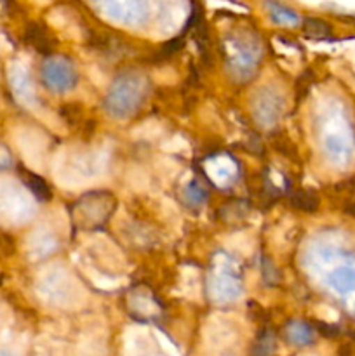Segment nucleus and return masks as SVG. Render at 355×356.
Returning a JSON list of instances; mask_svg holds the SVG:
<instances>
[{
	"mask_svg": "<svg viewBox=\"0 0 355 356\" xmlns=\"http://www.w3.org/2000/svg\"><path fill=\"white\" fill-rule=\"evenodd\" d=\"M303 33L308 38H326L331 35V26L322 19H315V17H308L303 23Z\"/></svg>",
	"mask_w": 355,
	"mask_h": 356,
	"instance_id": "f03ea898",
	"label": "nucleus"
},
{
	"mask_svg": "<svg viewBox=\"0 0 355 356\" xmlns=\"http://www.w3.org/2000/svg\"><path fill=\"white\" fill-rule=\"evenodd\" d=\"M44 80L51 89L66 90L75 86L77 75L65 59H51L44 66Z\"/></svg>",
	"mask_w": 355,
	"mask_h": 356,
	"instance_id": "f257e3e1",
	"label": "nucleus"
},
{
	"mask_svg": "<svg viewBox=\"0 0 355 356\" xmlns=\"http://www.w3.org/2000/svg\"><path fill=\"white\" fill-rule=\"evenodd\" d=\"M268 10H270V16L271 19L275 21V23L278 24H292L298 21V16H296V13H292L291 9H287V7L281 6V3L277 2H268Z\"/></svg>",
	"mask_w": 355,
	"mask_h": 356,
	"instance_id": "20e7f679",
	"label": "nucleus"
},
{
	"mask_svg": "<svg viewBox=\"0 0 355 356\" xmlns=\"http://www.w3.org/2000/svg\"><path fill=\"white\" fill-rule=\"evenodd\" d=\"M287 336L294 344H308L312 341V330L305 323H292L287 329Z\"/></svg>",
	"mask_w": 355,
	"mask_h": 356,
	"instance_id": "0eeeda50",
	"label": "nucleus"
},
{
	"mask_svg": "<svg viewBox=\"0 0 355 356\" xmlns=\"http://www.w3.org/2000/svg\"><path fill=\"white\" fill-rule=\"evenodd\" d=\"M317 327H319L317 330H319V332L326 337L340 336V329H338L336 325H329V323H317Z\"/></svg>",
	"mask_w": 355,
	"mask_h": 356,
	"instance_id": "1a4fd4ad",
	"label": "nucleus"
},
{
	"mask_svg": "<svg viewBox=\"0 0 355 356\" xmlns=\"http://www.w3.org/2000/svg\"><path fill=\"white\" fill-rule=\"evenodd\" d=\"M291 202L294 207H298L299 211H305V212H313L317 211V207H319V197H317L313 191H308V190H301L298 191V193L292 195Z\"/></svg>",
	"mask_w": 355,
	"mask_h": 356,
	"instance_id": "7ed1b4c3",
	"label": "nucleus"
},
{
	"mask_svg": "<svg viewBox=\"0 0 355 356\" xmlns=\"http://www.w3.org/2000/svg\"><path fill=\"white\" fill-rule=\"evenodd\" d=\"M352 337H354V339H355V334H354V336H352Z\"/></svg>",
	"mask_w": 355,
	"mask_h": 356,
	"instance_id": "9d476101",
	"label": "nucleus"
},
{
	"mask_svg": "<svg viewBox=\"0 0 355 356\" xmlns=\"http://www.w3.org/2000/svg\"><path fill=\"white\" fill-rule=\"evenodd\" d=\"M24 181H26L28 188H30V190L33 191L38 198H42V200H47V198H51V191H49L47 184H45L38 176H35V174H31V172H24Z\"/></svg>",
	"mask_w": 355,
	"mask_h": 356,
	"instance_id": "6e6552de",
	"label": "nucleus"
},
{
	"mask_svg": "<svg viewBox=\"0 0 355 356\" xmlns=\"http://www.w3.org/2000/svg\"><path fill=\"white\" fill-rule=\"evenodd\" d=\"M26 38H28V42H30L31 45H35V47H37L40 52H47L49 49H51V40H49L45 30H42L40 26L30 28L26 33Z\"/></svg>",
	"mask_w": 355,
	"mask_h": 356,
	"instance_id": "423d86ee",
	"label": "nucleus"
},
{
	"mask_svg": "<svg viewBox=\"0 0 355 356\" xmlns=\"http://www.w3.org/2000/svg\"><path fill=\"white\" fill-rule=\"evenodd\" d=\"M331 284L340 292H347L355 289V273L350 270H338L331 277Z\"/></svg>",
	"mask_w": 355,
	"mask_h": 356,
	"instance_id": "39448f33",
	"label": "nucleus"
}]
</instances>
